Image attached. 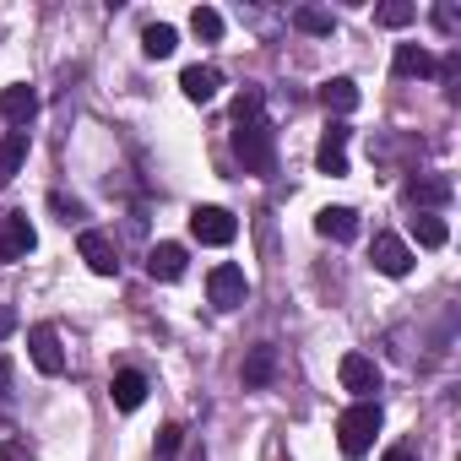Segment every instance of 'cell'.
I'll use <instances>...</instances> for the list:
<instances>
[{
	"label": "cell",
	"instance_id": "17",
	"mask_svg": "<svg viewBox=\"0 0 461 461\" xmlns=\"http://www.w3.org/2000/svg\"><path fill=\"white\" fill-rule=\"evenodd\" d=\"M391 71L407 82V77H434L439 66H434V55H429L423 44H396V55H391Z\"/></svg>",
	"mask_w": 461,
	"mask_h": 461
},
{
	"label": "cell",
	"instance_id": "16",
	"mask_svg": "<svg viewBox=\"0 0 461 461\" xmlns=\"http://www.w3.org/2000/svg\"><path fill=\"white\" fill-rule=\"evenodd\" d=\"M240 375H245V385H250V391L272 385V380H277V348H272V342L250 348V353H245V369H240Z\"/></svg>",
	"mask_w": 461,
	"mask_h": 461
},
{
	"label": "cell",
	"instance_id": "13",
	"mask_svg": "<svg viewBox=\"0 0 461 461\" xmlns=\"http://www.w3.org/2000/svg\"><path fill=\"white\" fill-rule=\"evenodd\" d=\"M39 114V93L28 87V82H17V87H0V120H12L17 131H28V120Z\"/></svg>",
	"mask_w": 461,
	"mask_h": 461
},
{
	"label": "cell",
	"instance_id": "33",
	"mask_svg": "<svg viewBox=\"0 0 461 461\" xmlns=\"http://www.w3.org/2000/svg\"><path fill=\"white\" fill-rule=\"evenodd\" d=\"M380 461H418V456H412V445H391V450H385Z\"/></svg>",
	"mask_w": 461,
	"mask_h": 461
},
{
	"label": "cell",
	"instance_id": "30",
	"mask_svg": "<svg viewBox=\"0 0 461 461\" xmlns=\"http://www.w3.org/2000/svg\"><path fill=\"white\" fill-rule=\"evenodd\" d=\"M434 28H439V33H456V28H461L456 6H434Z\"/></svg>",
	"mask_w": 461,
	"mask_h": 461
},
{
	"label": "cell",
	"instance_id": "7",
	"mask_svg": "<svg viewBox=\"0 0 461 461\" xmlns=\"http://www.w3.org/2000/svg\"><path fill=\"white\" fill-rule=\"evenodd\" d=\"M77 256H82L87 272H98V277H114V272H120V245H114L109 234H98V228H82Z\"/></svg>",
	"mask_w": 461,
	"mask_h": 461
},
{
	"label": "cell",
	"instance_id": "32",
	"mask_svg": "<svg viewBox=\"0 0 461 461\" xmlns=\"http://www.w3.org/2000/svg\"><path fill=\"white\" fill-rule=\"evenodd\" d=\"M12 331H17V310H12V304H0V342H6Z\"/></svg>",
	"mask_w": 461,
	"mask_h": 461
},
{
	"label": "cell",
	"instance_id": "6",
	"mask_svg": "<svg viewBox=\"0 0 461 461\" xmlns=\"http://www.w3.org/2000/svg\"><path fill=\"white\" fill-rule=\"evenodd\" d=\"M39 245L28 212H0V261H23L28 250Z\"/></svg>",
	"mask_w": 461,
	"mask_h": 461
},
{
	"label": "cell",
	"instance_id": "27",
	"mask_svg": "<svg viewBox=\"0 0 461 461\" xmlns=\"http://www.w3.org/2000/svg\"><path fill=\"white\" fill-rule=\"evenodd\" d=\"M50 212H55L60 222H82V217H87V206H82V201H71V195H60V190L50 195Z\"/></svg>",
	"mask_w": 461,
	"mask_h": 461
},
{
	"label": "cell",
	"instance_id": "21",
	"mask_svg": "<svg viewBox=\"0 0 461 461\" xmlns=\"http://www.w3.org/2000/svg\"><path fill=\"white\" fill-rule=\"evenodd\" d=\"M412 240H418L423 250H439V245L450 240V228H445V217H434V212H418V217H412Z\"/></svg>",
	"mask_w": 461,
	"mask_h": 461
},
{
	"label": "cell",
	"instance_id": "26",
	"mask_svg": "<svg viewBox=\"0 0 461 461\" xmlns=\"http://www.w3.org/2000/svg\"><path fill=\"white\" fill-rule=\"evenodd\" d=\"M261 104H267V93H261V87H245V93L234 98V125H245V120H261Z\"/></svg>",
	"mask_w": 461,
	"mask_h": 461
},
{
	"label": "cell",
	"instance_id": "5",
	"mask_svg": "<svg viewBox=\"0 0 461 461\" xmlns=\"http://www.w3.org/2000/svg\"><path fill=\"white\" fill-rule=\"evenodd\" d=\"M190 234L201 245H234L240 222H234V212H222V206H195L190 212Z\"/></svg>",
	"mask_w": 461,
	"mask_h": 461
},
{
	"label": "cell",
	"instance_id": "20",
	"mask_svg": "<svg viewBox=\"0 0 461 461\" xmlns=\"http://www.w3.org/2000/svg\"><path fill=\"white\" fill-rule=\"evenodd\" d=\"M321 104H326L331 114H353V109H358V82H348V77H331V82L321 87Z\"/></svg>",
	"mask_w": 461,
	"mask_h": 461
},
{
	"label": "cell",
	"instance_id": "18",
	"mask_svg": "<svg viewBox=\"0 0 461 461\" xmlns=\"http://www.w3.org/2000/svg\"><path fill=\"white\" fill-rule=\"evenodd\" d=\"M109 396H114L120 412H136V407L147 402V375H141V369H120L114 385H109Z\"/></svg>",
	"mask_w": 461,
	"mask_h": 461
},
{
	"label": "cell",
	"instance_id": "11",
	"mask_svg": "<svg viewBox=\"0 0 461 461\" xmlns=\"http://www.w3.org/2000/svg\"><path fill=\"white\" fill-rule=\"evenodd\" d=\"M450 195H456L450 174H412V179H407V201H412L418 212H429V206H445Z\"/></svg>",
	"mask_w": 461,
	"mask_h": 461
},
{
	"label": "cell",
	"instance_id": "25",
	"mask_svg": "<svg viewBox=\"0 0 461 461\" xmlns=\"http://www.w3.org/2000/svg\"><path fill=\"white\" fill-rule=\"evenodd\" d=\"M412 17H418V6H407V0H385V6L375 12V23H380V28H407Z\"/></svg>",
	"mask_w": 461,
	"mask_h": 461
},
{
	"label": "cell",
	"instance_id": "24",
	"mask_svg": "<svg viewBox=\"0 0 461 461\" xmlns=\"http://www.w3.org/2000/svg\"><path fill=\"white\" fill-rule=\"evenodd\" d=\"M190 33H195V39H206V44H217V39H222V12L195 6V12H190Z\"/></svg>",
	"mask_w": 461,
	"mask_h": 461
},
{
	"label": "cell",
	"instance_id": "31",
	"mask_svg": "<svg viewBox=\"0 0 461 461\" xmlns=\"http://www.w3.org/2000/svg\"><path fill=\"white\" fill-rule=\"evenodd\" d=\"M0 407H12V364L0 358Z\"/></svg>",
	"mask_w": 461,
	"mask_h": 461
},
{
	"label": "cell",
	"instance_id": "29",
	"mask_svg": "<svg viewBox=\"0 0 461 461\" xmlns=\"http://www.w3.org/2000/svg\"><path fill=\"white\" fill-rule=\"evenodd\" d=\"M0 461H33V445H23V439H0Z\"/></svg>",
	"mask_w": 461,
	"mask_h": 461
},
{
	"label": "cell",
	"instance_id": "8",
	"mask_svg": "<svg viewBox=\"0 0 461 461\" xmlns=\"http://www.w3.org/2000/svg\"><path fill=\"white\" fill-rule=\"evenodd\" d=\"M206 299H212L217 310H240V304L250 299L245 272H240V267H212V277H206Z\"/></svg>",
	"mask_w": 461,
	"mask_h": 461
},
{
	"label": "cell",
	"instance_id": "4",
	"mask_svg": "<svg viewBox=\"0 0 461 461\" xmlns=\"http://www.w3.org/2000/svg\"><path fill=\"white\" fill-rule=\"evenodd\" d=\"M337 375H342V391H353L358 402H375V391H380V364H375L369 353H342Z\"/></svg>",
	"mask_w": 461,
	"mask_h": 461
},
{
	"label": "cell",
	"instance_id": "22",
	"mask_svg": "<svg viewBox=\"0 0 461 461\" xmlns=\"http://www.w3.org/2000/svg\"><path fill=\"white\" fill-rule=\"evenodd\" d=\"M141 50H147L152 60H168V55L179 50V33H174L168 23H152V28H141Z\"/></svg>",
	"mask_w": 461,
	"mask_h": 461
},
{
	"label": "cell",
	"instance_id": "23",
	"mask_svg": "<svg viewBox=\"0 0 461 461\" xmlns=\"http://www.w3.org/2000/svg\"><path fill=\"white\" fill-rule=\"evenodd\" d=\"M294 28H299V33L326 39V33L337 28V17H331V12H321V6H299V12H294Z\"/></svg>",
	"mask_w": 461,
	"mask_h": 461
},
{
	"label": "cell",
	"instance_id": "19",
	"mask_svg": "<svg viewBox=\"0 0 461 461\" xmlns=\"http://www.w3.org/2000/svg\"><path fill=\"white\" fill-rule=\"evenodd\" d=\"M23 158H28V131H6V136H0V190L17 179Z\"/></svg>",
	"mask_w": 461,
	"mask_h": 461
},
{
	"label": "cell",
	"instance_id": "9",
	"mask_svg": "<svg viewBox=\"0 0 461 461\" xmlns=\"http://www.w3.org/2000/svg\"><path fill=\"white\" fill-rule=\"evenodd\" d=\"M348 136H353V131H348L342 120L326 125V136H321V147H315V168H321V174H331V179L348 174Z\"/></svg>",
	"mask_w": 461,
	"mask_h": 461
},
{
	"label": "cell",
	"instance_id": "10",
	"mask_svg": "<svg viewBox=\"0 0 461 461\" xmlns=\"http://www.w3.org/2000/svg\"><path fill=\"white\" fill-rule=\"evenodd\" d=\"M369 261H375V272H385V277H407V272H412V250H407V240H396V234H375Z\"/></svg>",
	"mask_w": 461,
	"mask_h": 461
},
{
	"label": "cell",
	"instance_id": "34",
	"mask_svg": "<svg viewBox=\"0 0 461 461\" xmlns=\"http://www.w3.org/2000/svg\"><path fill=\"white\" fill-rule=\"evenodd\" d=\"M201 461H206V456H201Z\"/></svg>",
	"mask_w": 461,
	"mask_h": 461
},
{
	"label": "cell",
	"instance_id": "28",
	"mask_svg": "<svg viewBox=\"0 0 461 461\" xmlns=\"http://www.w3.org/2000/svg\"><path fill=\"white\" fill-rule=\"evenodd\" d=\"M179 445H185V429H179V423H163V429H158V456H163V461H174V456H179Z\"/></svg>",
	"mask_w": 461,
	"mask_h": 461
},
{
	"label": "cell",
	"instance_id": "2",
	"mask_svg": "<svg viewBox=\"0 0 461 461\" xmlns=\"http://www.w3.org/2000/svg\"><path fill=\"white\" fill-rule=\"evenodd\" d=\"M375 434H380V402H353V407L337 418V445H342V456H369Z\"/></svg>",
	"mask_w": 461,
	"mask_h": 461
},
{
	"label": "cell",
	"instance_id": "15",
	"mask_svg": "<svg viewBox=\"0 0 461 461\" xmlns=\"http://www.w3.org/2000/svg\"><path fill=\"white\" fill-rule=\"evenodd\" d=\"M217 87H222V71H217V66H190V71L179 77V93H185L190 104H212Z\"/></svg>",
	"mask_w": 461,
	"mask_h": 461
},
{
	"label": "cell",
	"instance_id": "14",
	"mask_svg": "<svg viewBox=\"0 0 461 461\" xmlns=\"http://www.w3.org/2000/svg\"><path fill=\"white\" fill-rule=\"evenodd\" d=\"M315 234H321V240H337V245L358 240V212H353V206H321Z\"/></svg>",
	"mask_w": 461,
	"mask_h": 461
},
{
	"label": "cell",
	"instance_id": "12",
	"mask_svg": "<svg viewBox=\"0 0 461 461\" xmlns=\"http://www.w3.org/2000/svg\"><path fill=\"white\" fill-rule=\"evenodd\" d=\"M185 261H190V256H185V245L163 240V245H152V250H147V277H152V283H179V277H185Z\"/></svg>",
	"mask_w": 461,
	"mask_h": 461
},
{
	"label": "cell",
	"instance_id": "1",
	"mask_svg": "<svg viewBox=\"0 0 461 461\" xmlns=\"http://www.w3.org/2000/svg\"><path fill=\"white\" fill-rule=\"evenodd\" d=\"M234 158L245 163V174H272L277 168V131L267 120L234 125Z\"/></svg>",
	"mask_w": 461,
	"mask_h": 461
},
{
	"label": "cell",
	"instance_id": "3",
	"mask_svg": "<svg viewBox=\"0 0 461 461\" xmlns=\"http://www.w3.org/2000/svg\"><path fill=\"white\" fill-rule=\"evenodd\" d=\"M28 358H33L39 375H66V348H60V331L50 321L28 326Z\"/></svg>",
	"mask_w": 461,
	"mask_h": 461
}]
</instances>
